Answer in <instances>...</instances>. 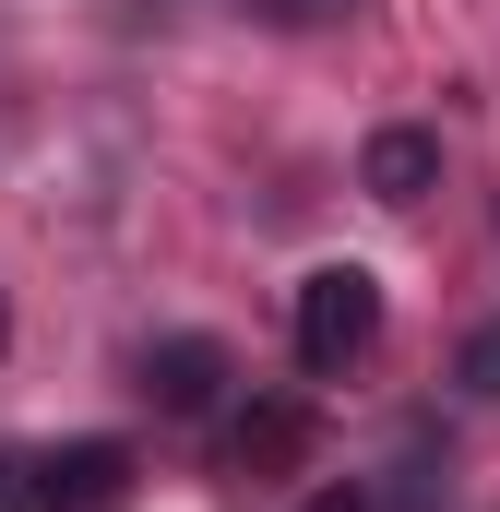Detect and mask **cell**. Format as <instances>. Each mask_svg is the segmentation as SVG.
I'll list each match as a JSON object with an SVG mask.
<instances>
[{
    "mask_svg": "<svg viewBox=\"0 0 500 512\" xmlns=\"http://www.w3.org/2000/svg\"><path fill=\"white\" fill-rule=\"evenodd\" d=\"M370 346H381V274L370 262L298 274V370H310V382H346Z\"/></svg>",
    "mask_w": 500,
    "mask_h": 512,
    "instance_id": "obj_1",
    "label": "cell"
},
{
    "mask_svg": "<svg viewBox=\"0 0 500 512\" xmlns=\"http://www.w3.org/2000/svg\"><path fill=\"white\" fill-rule=\"evenodd\" d=\"M12 512H131V453L120 441H48L24 465Z\"/></svg>",
    "mask_w": 500,
    "mask_h": 512,
    "instance_id": "obj_2",
    "label": "cell"
},
{
    "mask_svg": "<svg viewBox=\"0 0 500 512\" xmlns=\"http://www.w3.org/2000/svg\"><path fill=\"white\" fill-rule=\"evenodd\" d=\"M143 393H155V417H215L227 346H215V334H167V346H143Z\"/></svg>",
    "mask_w": 500,
    "mask_h": 512,
    "instance_id": "obj_3",
    "label": "cell"
},
{
    "mask_svg": "<svg viewBox=\"0 0 500 512\" xmlns=\"http://www.w3.org/2000/svg\"><path fill=\"white\" fill-rule=\"evenodd\" d=\"M358 191L393 203V215H405V203H429V191H441V131H417V120L370 131V143H358Z\"/></svg>",
    "mask_w": 500,
    "mask_h": 512,
    "instance_id": "obj_4",
    "label": "cell"
},
{
    "mask_svg": "<svg viewBox=\"0 0 500 512\" xmlns=\"http://www.w3.org/2000/svg\"><path fill=\"white\" fill-rule=\"evenodd\" d=\"M286 453H298V417H286V405L239 417V465H286Z\"/></svg>",
    "mask_w": 500,
    "mask_h": 512,
    "instance_id": "obj_5",
    "label": "cell"
},
{
    "mask_svg": "<svg viewBox=\"0 0 500 512\" xmlns=\"http://www.w3.org/2000/svg\"><path fill=\"white\" fill-rule=\"evenodd\" d=\"M453 382L477 393V405H500V322H477V334H465V358H453Z\"/></svg>",
    "mask_w": 500,
    "mask_h": 512,
    "instance_id": "obj_6",
    "label": "cell"
},
{
    "mask_svg": "<svg viewBox=\"0 0 500 512\" xmlns=\"http://www.w3.org/2000/svg\"><path fill=\"white\" fill-rule=\"evenodd\" d=\"M274 24H334V12H358V0H262Z\"/></svg>",
    "mask_w": 500,
    "mask_h": 512,
    "instance_id": "obj_7",
    "label": "cell"
},
{
    "mask_svg": "<svg viewBox=\"0 0 500 512\" xmlns=\"http://www.w3.org/2000/svg\"><path fill=\"white\" fill-rule=\"evenodd\" d=\"M298 512H370V489H310Z\"/></svg>",
    "mask_w": 500,
    "mask_h": 512,
    "instance_id": "obj_8",
    "label": "cell"
},
{
    "mask_svg": "<svg viewBox=\"0 0 500 512\" xmlns=\"http://www.w3.org/2000/svg\"><path fill=\"white\" fill-rule=\"evenodd\" d=\"M12 489H24V477H12V465H0V501H12Z\"/></svg>",
    "mask_w": 500,
    "mask_h": 512,
    "instance_id": "obj_9",
    "label": "cell"
},
{
    "mask_svg": "<svg viewBox=\"0 0 500 512\" xmlns=\"http://www.w3.org/2000/svg\"><path fill=\"white\" fill-rule=\"evenodd\" d=\"M0 346H12V310H0Z\"/></svg>",
    "mask_w": 500,
    "mask_h": 512,
    "instance_id": "obj_10",
    "label": "cell"
}]
</instances>
